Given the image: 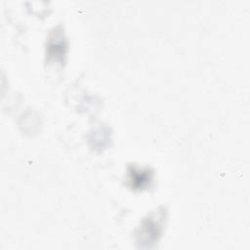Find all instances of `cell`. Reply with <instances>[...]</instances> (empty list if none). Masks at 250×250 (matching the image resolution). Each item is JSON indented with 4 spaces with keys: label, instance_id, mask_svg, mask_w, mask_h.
<instances>
[{
    "label": "cell",
    "instance_id": "obj_1",
    "mask_svg": "<svg viewBox=\"0 0 250 250\" xmlns=\"http://www.w3.org/2000/svg\"><path fill=\"white\" fill-rule=\"evenodd\" d=\"M163 221V211L154 212L143 221L139 232V241L142 245H149L150 243H153L155 240H157L162 231Z\"/></svg>",
    "mask_w": 250,
    "mask_h": 250
},
{
    "label": "cell",
    "instance_id": "obj_2",
    "mask_svg": "<svg viewBox=\"0 0 250 250\" xmlns=\"http://www.w3.org/2000/svg\"><path fill=\"white\" fill-rule=\"evenodd\" d=\"M153 179V172L147 168L132 165L128 168V184L135 190H142L149 187Z\"/></svg>",
    "mask_w": 250,
    "mask_h": 250
},
{
    "label": "cell",
    "instance_id": "obj_3",
    "mask_svg": "<svg viewBox=\"0 0 250 250\" xmlns=\"http://www.w3.org/2000/svg\"><path fill=\"white\" fill-rule=\"evenodd\" d=\"M66 50V40L61 29H55L49 36L47 54L49 59L62 62Z\"/></svg>",
    "mask_w": 250,
    "mask_h": 250
}]
</instances>
